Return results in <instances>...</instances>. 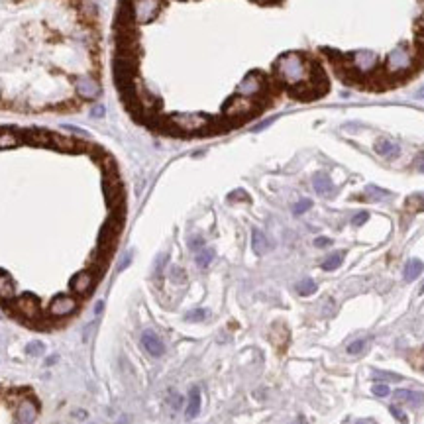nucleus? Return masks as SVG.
Here are the masks:
<instances>
[{"instance_id": "obj_1", "label": "nucleus", "mask_w": 424, "mask_h": 424, "mask_svg": "<svg viewBox=\"0 0 424 424\" xmlns=\"http://www.w3.org/2000/svg\"><path fill=\"white\" fill-rule=\"evenodd\" d=\"M277 75H279L287 85H299L301 87L304 81H309V71L304 67V61L295 53L281 57L277 61ZM302 89V87H301Z\"/></svg>"}, {"instance_id": "obj_2", "label": "nucleus", "mask_w": 424, "mask_h": 424, "mask_svg": "<svg viewBox=\"0 0 424 424\" xmlns=\"http://www.w3.org/2000/svg\"><path fill=\"white\" fill-rule=\"evenodd\" d=\"M171 124L183 132H199L208 126V118L202 114H175L171 116Z\"/></svg>"}, {"instance_id": "obj_3", "label": "nucleus", "mask_w": 424, "mask_h": 424, "mask_svg": "<svg viewBox=\"0 0 424 424\" xmlns=\"http://www.w3.org/2000/svg\"><path fill=\"white\" fill-rule=\"evenodd\" d=\"M254 110H256V102H254V99H246V97H236L224 108L226 116H230V118H242V116L252 114Z\"/></svg>"}, {"instance_id": "obj_4", "label": "nucleus", "mask_w": 424, "mask_h": 424, "mask_svg": "<svg viewBox=\"0 0 424 424\" xmlns=\"http://www.w3.org/2000/svg\"><path fill=\"white\" fill-rule=\"evenodd\" d=\"M75 89H77V94L83 97V99H97L101 94V85L94 77H89V75H83V77L75 79Z\"/></svg>"}, {"instance_id": "obj_5", "label": "nucleus", "mask_w": 424, "mask_h": 424, "mask_svg": "<svg viewBox=\"0 0 424 424\" xmlns=\"http://www.w3.org/2000/svg\"><path fill=\"white\" fill-rule=\"evenodd\" d=\"M263 90V81L257 75H247L242 79V83L238 85V97H246V99H254Z\"/></svg>"}, {"instance_id": "obj_6", "label": "nucleus", "mask_w": 424, "mask_h": 424, "mask_svg": "<svg viewBox=\"0 0 424 424\" xmlns=\"http://www.w3.org/2000/svg\"><path fill=\"white\" fill-rule=\"evenodd\" d=\"M142 346L145 348L147 354H151L153 357H159L165 354V344H163L161 338H159L156 332H151V330H147V332L142 334Z\"/></svg>"}, {"instance_id": "obj_7", "label": "nucleus", "mask_w": 424, "mask_h": 424, "mask_svg": "<svg viewBox=\"0 0 424 424\" xmlns=\"http://www.w3.org/2000/svg\"><path fill=\"white\" fill-rule=\"evenodd\" d=\"M104 192H106V199L110 202V206H116L122 201V185H120V181L114 173L106 175V179H104Z\"/></svg>"}, {"instance_id": "obj_8", "label": "nucleus", "mask_w": 424, "mask_h": 424, "mask_svg": "<svg viewBox=\"0 0 424 424\" xmlns=\"http://www.w3.org/2000/svg\"><path fill=\"white\" fill-rule=\"evenodd\" d=\"M75 306H77V301H75L73 297L63 295V297H57L55 301L51 302L49 314H51V316H67V314H71L75 311Z\"/></svg>"}, {"instance_id": "obj_9", "label": "nucleus", "mask_w": 424, "mask_h": 424, "mask_svg": "<svg viewBox=\"0 0 424 424\" xmlns=\"http://www.w3.org/2000/svg\"><path fill=\"white\" fill-rule=\"evenodd\" d=\"M14 309H16V313L26 316V318H35L40 314V304L34 297H20L14 302Z\"/></svg>"}, {"instance_id": "obj_10", "label": "nucleus", "mask_w": 424, "mask_h": 424, "mask_svg": "<svg viewBox=\"0 0 424 424\" xmlns=\"http://www.w3.org/2000/svg\"><path fill=\"white\" fill-rule=\"evenodd\" d=\"M92 283H94L92 273H90V271H81V273L75 275V279L71 281V289L75 291L77 295H85V293H89L90 291Z\"/></svg>"}, {"instance_id": "obj_11", "label": "nucleus", "mask_w": 424, "mask_h": 424, "mask_svg": "<svg viewBox=\"0 0 424 424\" xmlns=\"http://www.w3.org/2000/svg\"><path fill=\"white\" fill-rule=\"evenodd\" d=\"M395 401L409 402V404H422L424 402V393H418V391H409V389H399V391H395Z\"/></svg>"}, {"instance_id": "obj_12", "label": "nucleus", "mask_w": 424, "mask_h": 424, "mask_svg": "<svg viewBox=\"0 0 424 424\" xmlns=\"http://www.w3.org/2000/svg\"><path fill=\"white\" fill-rule=\"evenodd\" d=\"M49 145H53V147L61 149V151H75L77 149V142L73 138L59 134H49Z\"/></svg>"}, {"instance_id": "obj_13", "label": "nucleus", "mask_w": 424, "mask_h": 424, "mask_svg": "<svg viewBox=\"0 0 424 424\" xmlns=\"http://www.w3.org/2000/svg\"><path fill=\"white\" fill-rule=\"evenodd\" d=\"M313 187L318 195H330L334 190V185H332V179L328 177L326 173H316L313 177Z\"/></svg>"}, {"instance_id": "obj_14", "label": "nucleus", "mask_w": 424, "mask_h": 424, "mask_svg": "<svg viewBox=\"0 0 424 424\" xmlns=\"http://www.w3.org/2000/svg\"><path fill=\"white\" fill-rule=\"evenodd\" d=\"M201 413V389L192 387L189 393V402H187V418H195Z\"/></svg>"}, {"instance_id": "obj_15", "label": "nucleus", "mask_w": 424, "mask_h": 424, "mask_svg": "<svg viewBox=\"0 0 424 424\" xmlns=\"http://www.w3.org/2000/svg\"><path fill=\"white\" fill-rule=\"evenodd\" d=\"M252 247H254V252H256L257 256H263L265 252H267V238H265V234L261 232V230H254L252 232Z\"/></svg>"}, {"instance_id": "obj_16", "label": "nucleus", "mask_w": 424, "mask_h": 424, "mask_svg": "<svg viewBox=\"0 0 424 424\" xmlns=\"http://www.w3.org/2000/svg\"><path fill=\"white\" fill-rule=\"evenodd\" d=\"M375 151L383 157H397L401 149H399V145L389 142V140H379V142L375 144Z\"/></svg>"}, {"instance_id": "obj_17", "label": "nucleus", "mask_w": 424, "mask_h": 424, "mask_svg": "<svg viewBox=\"0 0 424 424\" xmlns=\"http://www.w3.org/2000/svg\"><path fill=\"white\" fill-rule=\"evenodd\" d=\"M424 269V263L420 261V259H409L407 261V265H404V279L407 281H414L420 273H422Z\"/></svg>"}, {"instance_id": "obj_18", "label": "nucleus", "mask_w": 424, "mask_h": 424, "mask_svg": "<svg viewBox=\"0 0 424 424\" xmlns=\"http://www.w3.org/2000/svg\"><path fill=\"white\" fill-rule=\"evenodd\" d=\"M12 295H14V283L6 273L0 271V299H10Z\"/></svg>"}, {"instance_id": "obj_19", "label": "nucleus", "mask_w": 424, "mask_h": 424, "mask_svg": "<svg viewBox=\"0 0 424 424\" xmlns=\"http://www.w3.org/2000/svg\"><path fill=\"white\" fill-rule=\"evenodd\" d=\"M212 259H214V249H210V247H202V249L197 252V265L199 267H208L212 263Z\"/></svg>"}, {"instance_id": "obj_20", "label": "nucleus", "mask_w": 424, "mask_h": 424, "mask_svg": "<svg viewBox=\"0 0 424 424\" xmlns=\"http://www.w3.org/2000/svg\"><path fill=\"white\" fill-rule=\"evenodd\" d=\"M344 254H346V252H336V254H332V256L328 257V259L322 263L324 271H334V269L340 267V265H342V261H344Z\"/></svg>"}, {"instance_id": "obj_21", "label": "nucleus", "mask_w": 424, "mask_h": 424, "mask_svg": "<svg viewBox=\"0 0 424 424\" xmlns=\"http://www.w3.org/2000/svg\"><path fill=\"white\" fill-rule=\"evenodd\" d=\"M18 418L22 420V422L30 424L32 420L35 418V409L32 402H22V407H20V411H18Z\"/></svg>"}, {"instance_id": "obj_22", "label": "nucleus", "mask_w": 424, "mask_h": 424, "mask_svg": "<svg viewBox=\"0 0 424 424\" xmlns=\"http://www.w3.org/2000/svg\"><path fill=\"white\" fill-rule=\"evenodd\" d=\"M28 140L37 145H49V132H44V130H30V132H28Z\"/></svg>"}, {"instance_id": "obj_23", "label": "nucleus", "mask_w": 424, "mask_h": 424, "mask_svg": "<svg viewBox=\"0 0 424 424\" xmlns=\"http://www.w3.org/2000/svg\"><path fill=\"white\" fill-rule=\"evenodd\" d=\"M20 144V138L14 134V132H0V147L6 149V147H14V145Z\"/></svg>"}, {"instance_id": "obj_24", "label": "nucleus", "mask_w": 424, "mask_h": 424, "mask_svg": "<svg viewBox=\"0 0 424 424\" xmlns=\"http://www.w3.org/2000/svg\"><path fill=\"white\" fill-rule=\"evenodd\" d=\"M297 291H299V295H302V297H309V295L316 293V283H314L313 279H304L297 285Z\"/></svg>"}, {"instance_id": "obj_25", "label": "nucleus", "mask_w": 424, "mask_h": 424, "mask_svg": "<svg viewBox=\"0 0 424 424\" xmlns=\"http://www.w3.org/2000/svg\"><path fill=\"white\" fill-rule=\"evenodd\" d=\"M368 346V340L365 338H359V340H356V342H352V344H348V354H352V356H356V354H361L363 352V348Z\"/></svg>"}, {"instance_id": "obj_26", "label": "nucleus", "mask_w": 424, "mask_h": 424, "mask_svg": "<svg viewBox=\"0 0 424 424\" xmlns=\"http://www.w3.org/2000/svg\"><path fill=\"white\" fill-rule=\"evenodd\" d=\"M81 12L89 18H94L97 16V4L92 0H81Z\"/></svg>"}, {"instance_id": "obj_27", "label": "nucleus", "mask_w": 424, "mask_h": 424, "mask_svg": "<svg viewBox=\"0 0 424 424\" xmlns=\"http://www.w3.org/2000/svg\"><path fill=\"white\" fill-rule=\"evenodd\" d=\"M373 377L375 379L379 381V379H383V381H401L402 379V375H399V373H389V371H373Z\"/></svg>"}, {"instance_id": "obj_28", "label": "nucleus", "mask_w": 424, "mask_h": 424, "mask_svg": "<svg viewBox=\"0 0 424 424\" xmlns=\"http://www.w3.org/2000/svg\"><path fill=\"white\" fill-rule=\"evenodd\" d=\"M407 206L413 210H424V195H414L407 201Z\"/></svg>"}, {"instance_id": "obj_29", "label": "nucleus", "mask_w": 424, "mask_h": 424, "mask_svg": "<svg viewBox=\"0 0 424 424\" xmlns=\"http://www.w3.org/2000/svg\"><path fill=\"white\" fill-rule=\"evenodd\" d=\"M389 190L377 189V187H369L368 189V199L369 201H377V199H383V197H389Z\"/></svg>"}, {"instance_id": "obj_30", "label": "nucleus", "mask_w": 424, "mask_h": 424, "mask_svg": "<svg viewBox=\"0 0 424 424\" xmlns=\"http://www.w3.org/2000/svg\"><path fill=\"white\" fill-rule=\"evenodd\" d=\"M26 350H28V354H30V356H42V354H44V350H45V346L42 344V342L34 340V342H30V344H28Z\"/></svg>"}, {"instance_id": "obj_31", "label": "nucleus", "mask_w": 424, "mask_h": 424, "mask_svg": "<svg viewBox=\"0 0 424 424\" xmlns=\"http://www.w3.org/2000/svg\"><path fill=\"white\" fill-rule=\"evenodd\" d=\"M206 314L208 313H206L204 309H197V311H190L185 318H187L189 322H201V320H204V316H206Z\"/></svg>"}, {"instance_id": "obj_32", "label": "nucleus", "mask_w": 424, "mask_h": 424, "mask_svg": "<svg viewBox=\"0 0 424 424\" xmlns=\"http://www.w3.org/2000/svg\"><path fill=\"white\" fill-rule=\"evenodd\" d=\"M371 393H373L375 397H389L391 389L385 385V383H377V385H373V387H371Z\"/></svg>"}, {"instance_id": "obj_33", "label": "nucleus", "mask_w": 424, "mask_h": 424, "mask_svg": "<svg viewBox=\"0 0 424 424\" xmlns=\"http://www.w3.org/2000/svg\"><path fill=\"white\" fill-rule=\"evenodd\" d=\"M313 206V201H309V199H304V201H301V202H297L295 206H293V212L299 216V214H304V212L309 210Z\"/></svg>"}, {"instance_id": "obj_34", "label": "nucleus", "mask_w": 424, "mask_h": 424, "mask_svg": "<svg viewBox=\"0 0 424 424\" xmlns=\"http://www.w3.org/2000/svg\"><path fill=\"white\" fill-rule=\"evenodd\" d=\"M389 411H391V414H393V416H395V418L399 420V422H401V424H407V414L402 413L399 407H395V404H393Z\"/></svg>"}, {"instance_id": "obj_35", "label": "nucleus", "mask_w": 424, "mask_h": 424, "mask_svg": "<svg viewBox=\"0 0 424 424\" xmlns=\"http://www.w3.org/2000/svg\"><path fill=\"white\" fill-rule=\"evenodd\" d=\"M368 220H369V214H368V212H357L356 216L352 218V224H354V226H361V224L368 222Z\"/></svg>"}, {"instance_id": "obj_36", "label": "nucleus", "mask_w": 424, "mask_h": 424, "mask_svg": "<svg viewBox=\"0 0 424 424\" xmlns=\"http://www.w3.org/2000/svg\"><path fill=\"white\" fill-rule=\"evenodd\" d=\"M189 246L195 249V252H199V249H202V246H204V240L202 238H192V240H189Z\"/></svg>"}, {"instance_id": "obj_37", "label": "nucleus", "mask_w": 424, "mask_h": 424, "mask_svg": "<svg viewBox=\"0 0 424 424\" xmlns=\"http://www.w3.org/2000/svg\"><path fill=\"white\" fill-rule=\"evenodd\" d=\"M332 244V240L330 238H316V242H314V246L316 247H326Z\"/></svg>"}, {"instance_id": "obj_38", "label": "nucleus", "mask_w": 424, "mask_h": 424, "mask_svg": "<svg viewBox=\"0 0 424 424\" xmlns=\"http://www.w3.org/2000/svg\"><path fill=\"white\" fill-rule=\"evenodd\" d=\"M416 169H418L420 173H424V153H420V156L416 157Z\"/></svg>"}, {"instance_id": "obj_39", "label": "nucleus", "mask_w": 424, "mask_h": 424, "mask_svg": "<svg viewBox=\"0 0 424 424\" xmlns=\"http://www.w3.org/2000/svg\"><path fill=\"white\" fill-rule=\"evenodd\" d=\"M102 114H104V106H94V108L90 110V116H94V118H97V116H102Z\"/></svg>"}, {"instance_id": "obj_40", "label": "nucleus", "mask_w": 424, "mask_h": 424, "mask_svg": "<svg viewBox=\"0 0 424 424\" xmlns=\"http://www.w3.org/2000/svg\"><path fill=\"white\" fill-rule=\"evenodd\" d=\"M130 259H132V254H126V256H124V259L120 261V269H126V267H128Z\"/></svg>"}, {"instance_id": "obj_41", "label": "nucleus", "mask_w": 424, "mask_h": 424, "mask_svg": "<svg viewBox=\"0 0 424 424\" xmlns=\"http://www.w3.org/2000/svg\"><path fill=\"white\" fill-rule=\"evenodd\" d=\"M102 309H104V302H102V301H99V302H97V304H94V314L99 316V314L102 313Z\"/></svg>"}, {"instance_id": "obj_42", "label": "nucleus", "mask_w": 424, "mask_h": 424, "mask_svg": "<svg viewBox=\"0 0 424 424\" xmlns=\"http://www.w3.org/2000/svg\"><path fill=\"white\" fill-rule=\"evenodd\" d=\"M57 359V356H51L49 359H47V365H53V361Z\"/></svg>"}, {"instance_id": "obj_43", "label": "nucleus", "mask_w": 424, "mask_h": 424, "mask_svg": "<svg viewBox=\"0 0 424 424\" xmlns=\"http://www.w3.org/2000/svg\"><path fill=\"white\" fill-rule=\"evenodd\" d=\"M420 293H424V283H422V287H420Z\"/></svg>"}, {"instance_id": "obj_44", "label": "nucleus", "mask_w": 424, "mask_h": 424, "mask_svg": "<svg viewBox=\"0 0 424 424\" xmlns=\"http://www.w3.org/2000/svg\"><path fill=\"white\" fill-rule=\"evenodd\" d=\"M357 424H369V422H357Z\"/></svg>"}]
</instances>
